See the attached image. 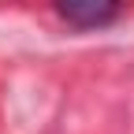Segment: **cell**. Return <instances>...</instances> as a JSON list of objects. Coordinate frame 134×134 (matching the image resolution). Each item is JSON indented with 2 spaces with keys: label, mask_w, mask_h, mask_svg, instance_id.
Segmentation results:
<instances>
[{
  "label": "cell",
  "mask_w": 134,
  "mask_h": 134,
  "mask_svg": "<svg viewBox=\"0 0 134 134\" xmlns=\"http://www.w3.org/2000/svg\"><path fill=\"white\" fill-rule=\"evenodd\" d=\"M60 15L78 30H93V26H108L119 15V0H56Z\"/></svg>",
  "instance_id": "6da1fadb"
}]
</instances>
